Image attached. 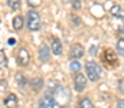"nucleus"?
Segmentation results:
<instances>
[{"label":"nucleus","mask_w":124,"mask_h":108,"mask_svg":"<svg viewBox=\"0 0 124 108\" xmlns=\"http://www.w3.org/2000/svg\"><path fill=\"white\" fill-rule=\"evenodd\" d=\"M85 71H87V78L91 82H97L101 78V68L98 64H95L94 61H88L85 64Z\"/></svg>","instance_id":"nucleus-1"},{"label":"nucleus","mask_w":124,"mask_h":108,"mask_svg":"<svg viewBox=\"0 0 124 108\" xmlns=\"http://www.w3.org/2000/svg\"><path fill=\"white\" fill-rule=\"evenodd\" d=\"M26 26H28V29L31 32H36V30L40 29V16H39L38 12H35V10L28 12V14H26Z\"/></svg>","instance_id":"nucleus-2"},{"label":"nucleus","mask_w":124,"mask_h":108,"mask_svg":"<svg viewBox=\"0 0 124 108\" xmlns=\"http://www.w3.org/2000/svg\"><path fill=\"white\" fill-rule=\"evenodd\" d=\"M38 108H62V105L49 94H46L40 101H39V105Z\"/></svg>","instance_id":"nucleus-3"},{"label":"nucleus","mask_w":124,"mask_h":108,"mask_svg":"<svg viewBox=\"0 0 124 108\" xmlns=\"http://www.w3.org/2000/svg\"><path fill=\"white\" fill-rule=\"evenodd\" d=\"M16 61L19 64V66H28L29 62H31V55H29V50L25 49V48H20L17 50V55H16Z\"/></svg>","instance_id":"nucleus-4"},{"label":"nucleus","mask_w":124,"mask_h":108,"mask_svg":"<svg viewBox=\"0 0 124 108\" xmlns=\"http://www.w3.org/2000/svg\"><path fill=\"white\" fill-rule=\"evenodd\" d=\"M87 82H88V78L85 75L77 72V75L74 76V88H75V91H78V92L84 91L87 88Z\"/></svg>","instance_id":"nucleus-5"},{"label":"nucleus","mask_w":124,"mask_h":108,"mask_svg":"<svg viewBox=\"0 0 124 108\" xmlns=\"http://www.w3.org/2000/svg\"><path fill=\"white\" fill-rule=\"evenodd\" d=\"M102 62L107 64V65H110V66L117 65V56H116V53L111 49H105L104 55H102Z\"/></svg>","instance_id":"nucleus-6"},{"label":"nucleus","mask_w":124,"mask_h":108,"mask_svg":"<svg viewBox=\"0 0 124 108\" xmlns=\"http://www.w3.org/2000/svg\"><path fill=\"white\" fill-rule=\"evenodd\" d=\"M69 56H71L72 59H79V58H82V56H84V48H82L79 43L72 45L71 49H69Z\"/></svg>","instance_id":"nucleus-7"},{"label":"nucleus","mask_w":124,"mask_h":108,"mask_svg":"<svg viewBox=\"0 0 124 108\" xmlns=\"http://www.w3.org/2000/svg\"><path fill=\"white\" fill-rule=\"evenodd\" d=\"M51 58V49L48 48V45H42L39 48V59L42 62H48Z\"/></svg>","instance_id":"nucleus-8"},{"label":"nucleus","mask_w":124,"mask_h":108,"mask_svg":"<svg viewBox=\"0 0 124 108\" xmlns=\"http://www.w3.org/2000/svg\"><path fill=\"white\" fill-rule=\"evenodd\" d=\"M4 105L6 108H16L17 107V97L15 94H9L6 98H4Z\"/></svg>","instance_id":"nucleus-9"},{"label":"nucleus","mask_w":124,"mask_h":108,"mask_svg":"<svg viewBox=\"0 0 124 108\" xmlns=\"http://www.w3.org/2000/svg\"><path fill=\"white\" fill-rule=\"evenodd\" d=\"M29 85H31V88L33 91H39L43 86V79L39 78V76H35V78H32L31 81H29Z\"/></svg>","instance_id":"nucleus-10"},{"label":"nucleus","mask_w":124,"mask_h":108,"mask_svg":"<svg viewBox=\"0 0 124 108\" xmlns=\"http://www.w3.org/2000/svg\"><path fill=\"white\" fill-rule=\"evenodd\" d=\"M52 53L56 55V56L62 55V42L59 39H54L52 40Z\"/></svg>","instance_id":"nucleus-11"},{"label":"nucleus","mask_w":124,"mask_h":108,"mask_svg":"<svg viewBox=\"0 0 124 108\" xmlns=\"http://www.w3.org/2000/svg\"><path fill=\"white\" fill-rule=\"evenodd\" d=\"M111 14L114 16V17H117V19H124V9L121 6H117V4H114L113 7H111Z\"/></svg>","instance_id":"nucleus-12"},{"label":"nucleus","mask_w":124,"mask_h":108,"mask_svg":"<svg viewBox=\"0 0 124 108\" xmlns=\"http://www.w3.org/2000/svg\"><path fill=\"white\" fill-rule=\"evenodd\" d=\"M16 81H17V85L20 86V89H25V86L28 85V79H26V76H25L23 73H20V72L16 73Z\"/></svg>","instance_id":"nucleus-13"},{"label":"nucleus","mask_w":124,"mask_h":108,"mask_svg":"<svg viewBox=\"0 0 124 108\" xmlns=\"http://www.w3.org/2000/svg\"><path fill=\"white\" fill-rule=\"evenodd\" d=\"M23 25H25V22H23V17H20V16H16V17L13 19V29H15V30H20V29L23 28Z\"/></svg>","instance_id":"nucleus-14"},{"label":"nucleus","mask_w":124,"mask_h":108,"mask_svg":"<svg viewBox=\"0 0 124 108\" xmlns=\"http://www.w3.org/2000/svg\"><path fill=\"white\" fill-rule=\"evenodd\" d=\"M79 69H81V64L78 62V59L71 61V64H69V71L71 72H78Z\"/></svg>","instance_id":"nucleus-15"},{"label":"nucleus","mask_w":124,"mask_h":108,"mask_svg":"<svg viewBox=\"0 0 124 108\" xmlns=\"http://www.w3.org/2000/svg\"><path fill=\"white\" fill-rule=\"evenodd\" d=\"M79 107H81V108H95L93 105V102H91V100H90V98H87V97H85V98H82V100L79 101Z\"/></svg>","instance_id":"nucleus-16"},{"label":"nucleus","mask_w":124,"mask_h":108,"mask_svg":"<svg viewBox=\"0 0 124 108\" xmlns=\"http://www.w3.org/2000/svg\"><path fill=\"white\" fill-rule=\"evenodd\" d=\"M7 6L12 10H17L20 7V0H7Z\"/></svg>","instance_id":"nucleus-17"},{"label":"nucleus","mask_w":124,"mask_h":108,"mask_svg":"<svg viewBox=\"0 0 124 108\" xmlns=\"http://www.w3.org/2000/svg\"><path fill=\"white\" fill-rule=\"evenodd\" d=\"M117 52L120 55H124V37L117 40Z\"/></svg>","instance_id":"nucleus-18"},{"label":"nucleus","mask_w":124,"mask_h":108,"mask_svg":"<svg viewBox=\"0 0 124 108\" xmlns=\"http://www.w3.org/2000/svg\"><path fill=\"white\" fill-rule=\"evenodd\" d=\"M72 9L79 10V9H81V1H79V0H72Z\"/></svg>","instance_id":"nucleus-19"},{"label":"nucleus","mask_w":124,"mask_h":108,"mask_svg":"<svg viewBox=\"0 0 124 108\" xmlns=\"http://www.w3.org/2000/svg\"><path fill=\"white\" fill-rule=\"evenodd\" d=\"M0 65H6V56L3 50H0Z\"/></svg>","instance_id":"nucleus-20"},{"label":"nucleus","mask_w":124,"mask_h":108,"mask_svg":"<svg viewBox=\"0 0 124 108\" xmlns=\"http://www.w3.org/2000/svg\"><path fill=\"white\" fill-rule=\"evenodd\" d=\"M97 50H98V48H97V46H91L90 53H91V55H97Z\"/></svg>","instance_id":"nucleus-21"},{"label":"nucleus","mask_w":124,"mask_h":108,"mask_svg":"<svg viewBox=\"0 0 124 108\" xmlns=\"http://www.w3.org/2000/svg\"><path fill=\"white\" fill-rule=\"evenodd\" d=\"M116 108H124V100H120V101L117 102V105H116Z\"/></svg>","instance_id":"nucleus-22"},{"label":"nucleus","mask_w":124,"mask_h":108,"mask_svg":"<svg viewBox=\"0 0 124 108\" xmlns=\"http://www.w3.org/2000/svg\"><path fill=\"white\" fill-rule=\"evenodd\" d=\"M71 19H72V22H74V25H79V17H77V16H72Z\"/></svg>","instance_id":"nucleus-23"},{"label":"nucleus","mask_w":124,"mask_h":108,"mask_svg":"<svg viewBox=\"0 0 124 108\" xmlns=\"http://www.w3.org/2000/svg\"><path fill=\"white\" fill-rule=\"evenodd\" d=\"M7 43H9L10 46H15V45H16V39H13V37H10V39L7 40Z\"/></svg>","instance_id":"nucleus-24"},{"label":"nucleus","mask_w":124,"mask_h":108,"mask_svg":"<svg viewBox=\"0 0 124 108\" xmlns=\"http://www.w3.org/2000/svg\"><path fill=\"white\" fill-rule=\"evenodd\" d=\"M78 108H81V107H78Z\"/></svg>","instance_id":"nucleus-25"}]
</instances>
